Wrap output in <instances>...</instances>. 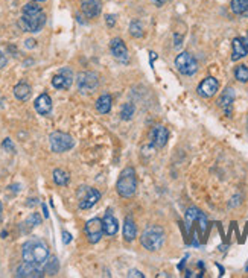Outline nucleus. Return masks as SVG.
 Returning a JSON list of instances; mask_svg holds the SVG:
<instances>
[{"label": "nucleus", "mask_w": 248, "mask_h": 278, "mask_svg": "<svg viewBox=\"0 0 248 278\" xmlns=\"http://www.w3.org/2000/svg\"><path fill=\"white\" fill-rule=\"evenodd\" d=\"M34 107L37 110L38 114L41 116H47L50 111H52V99L49 95H46V93H43V95H40L35 102H34Z\"/></svg>", "instance_id": "a211bd4d"}, {"label": "nucleus", "mask_w": 248, "mask_h": 278, "mask_svg": "<svg viewBox=\"0 0 248 278\" xmlns=\"http://www.w3.org/2000/svg\"><path fill=\"white\" fill-rule=\"evenodd\" d=\"M6 63H8V59H6V56H5V53L0 50V70H2L5 66H6Z\"/></svg>", "instance_id": "473e14b6"}, {"label": "nucleus", "mask_w": 248, "mask_h": 278, "mask_svg": "<svg viewBox=\"0 0 248 278\" xmlns=\"http://www.w3.org/2000/svg\"><path fill=\"white\" fill-rule=\"evenodd\" d=\"M21 256H23V260L27 263H32L35 266H43L49 259V248L43 240L30 239L23 245Z\"/></svg>", "instance_id": "f03ea898"}, {"label": "nucleus", "mask_w": 248, "mask_h": 278, "mask_svg": "<svg viewBox=\"0 0 248 278\" xmlns=\"http://www.w3.org/2000/svg\"><path fill=\"white\" fill-rule=\"evenodd\" d=\"M110 49H111L113 56L117 61H120V63H127L128 61V49L122 38H113L110 43Z\"/></svg>", "instance_id": "ddd939ff"}, {"label": "nucleus", "mask_w": 248, "mask_h": 278, "mask_svg": "<svg viewBox=\"0 0 248 278\" xmlns=\"http://www.w3.org/2000/svg\"><path fill=\"white\" fill-rule=\"evenodd\" d=\"M136 236H137V227L134 224V219L131 216H127L125 224H123V237H125L127 242H133Z\"/></svg>", "instance_id": "aec40b11"}, {"label": "nucleus", "mask_w": 248, "mask_h": 278, "mask_svg": "<svg viewBox=\"0 0 248 278\" xmlns=\"http://www.w3.org/2000/svg\"><path fill=\"white\" fill-rule=\"evenodd\" d=\"M136 189H137L136 170L133 167H125L119 175V179L116 182V190L122 198H131L134 196Z\"/></svg>", "instance_id": "20e7f679"}, {"label": "nucleus", "mask_w": 248, "mask_h": 278, "mask_svg": "<svg viewBox=\"0 0 248 278\" xmlns=\"http://www.w3.org/2000/svg\"><path fill=\"white\" fill-rule=\"evenodd\" d=\"M63 242L67 245V243H70L72 242V236L67 233V231H63Z\"/></svg>", "instance_id": "f704fd0d"}, {"label": "nucleus", "mask_w": 248, "mask_h": 278, "mask_svg": "<svg viewBox=\"0 0 248 278\" xmlns=\"http://www.w3.org/2000/svg\"><path fill=\"white\" fill-rule=\"evenodd\" d=\"M230 8L239 17H248V0H232Z\"/></svg>", "instance_id": "4be33fe9"}, {"label": "nucleus", "mask_w": 248, "mask_h": 278, "mask_svg": "<svg viewBox=\"0 0 248 278\" xmlns=\"http://www.w3.org/2000/svg\"><path fill=\"white\" fill-rule=\"evenodd\" d=\"M53 181H55L56 185H67L69 181H70V176L63 169H55L53 170Z\"/></svg>", "instance_id": "393cba45"}, {"label": "nucleus", "mask_w": 248, "mask_h": 278, "mask_svg": "<svg viewBox=\"0 0 248 278\" xmlns=\"http://www.w3.org/2000/svg\"><path fill=\"white\" fill-rule=\"evenodd\" d=\"M111 105H113V99L110 95H102L98 101H96V110L101 114H108L111 111Z\"/></svg>", "instance_id": "5701e85b"}, {"label": "nucleus", "mask_w": 248, "mask_h": 278, "mask_svg": "<svg viewBox=\"0 0 248 278\" xmlns=\"http://www.w3.org/2000/svg\"><path fill=\"white\" fill-rule=\"evenodd\" d=\"M2 147H3V149H6V150H9V152H15V147H14V144H12L11 139H5V141L2 143Z\"/></svg>", "instance_id": "7c9ffc66"}, {"label": "nucleus", "mask_w": 248, "mask_h": 278, "mask_svg": "<svg viewBox=\"0 0 248 278\" xmlns=\"http://www.w3.org/2000/svg\"><path fill=\"white\" fill-rule=\"evenodd\" d=\"M73 82V73L70 69H61L53 78H52V85L56 90H69Z\"/></svg>", "instance_id": "9b49d317"}, {"label": "nucleus", "mask_w": 248, "mask_h": 278, "mask_svg": "<svg viewBox=\"0 0 248 278\" xmlns=\"http://www.w3.org/2000/svg\"><path fill=\"white\" fill-rule=\"evenodd\" d=\"M200 216H201V211H200L197 207H191V208H188V211H186V227H188L189 231H191L192 225L198 221Z\"/></svg>", "instance_id": "b1692460"}, {"label": "nucleus", "mask_w": 248, "mask_h": 278, "mask_svg": "<svg viewBox=\"0 0 248 278\" xmlns=\"http://www.w3.org/2000/svg\"><path fill=\"white\" fill-rule=\"evenodd\" d=\"M85 234L90 243H98L102 236L105 234L104 231V222L99 218H93L85 224Z\"/></svg>", "instance_id": "1a4fd4ad"}, {"label": "nucleus", "mask_w": 248, "mask_h": 278, "mask_svg": "<svg viewBox=\"0 0 248 278\" xmlns=\"http://www.w3.org/2000/svg\"><path fill=\"white\" fill-rule=\"evenodd\" d=\"M0 214H2V202H0Z\"/></svg>", "instance_id": "4c0bfd02"}, {"label": "nucleus", "mask_w": 248, "mask_h": 278, "mask_svg": "<svg viewBox=\"0 0 248 278\" xmlns=\"http://www.w3.org/2000/svg\"><path fill=\"white\" fill-rule=\"evenodd\" d=\"M81 9L87 18H95L101 14L102 3H101V0H82Z\"/></svg>", "instance_id": "4468645a"}, {"label": "nucleus", "mask_w": 248, "mask_h": 278, "mask_svg": "<svg viewBox=\"0 0 248 278\" xmlns=\"http://www.w3.org/2000/svg\"><path fill=\"white\" fill-rule=\"evenodd\" d=\"M133 114H134V105L133 104H125L122 107V111H120V117H122V120H130L131 117H133Z\"/></svg>", "instance_id": "c85d7f7f"}, {"label": "nucleus", "mask_w": 248, "mask_h": 278, "mask_svg": "<svg viewBox=\"0 0 248 278\" xmlns=\"http://www.w3.org/2000/svg\"><path fill=\"white\" fill-rule=\"evenodd\" d=\"M233 102H235V90L229 87V88H226V90L223 91L221 98L218 99V105L224 110V113H226L227 116H230V114H232Z\"/></svg>", "instance_id": "2eb2a0df"}, {"label": "nucleus", "mask_w": 248, "mask_h": 278, "mask_svg": "<svg viewBox=\"0 0 248 278\" xmlns=\"http://www.w3.org/2000/svg\"><path fill=\"white\" fill-rule=\"evenodd\" d=\"M43 275H44V271L41 269V266H35L27 262L20 265L15 272V277H20V278H41Z\"/></svg>", "instance_id": "f8f14e48"}, {"label": "nucleus", "mask_w": 248, "mask_h": 278, "mask_svg": "<svg viewBox=\"0 0 248 278\" xmlns=\"http://www.w3.org/2000/svg\"><path fill=\"white\" fill-rule=\"evenodd\" d=\"M218 88H220L218 79H215L213 76H207L206 79H203V81L200 82L197 91H198V95H200L201 98L209 99V98H213V96L216 95V91H218Z\"/></svg>", "instance_id": "9d476101"}, {"label": "nucleus", "mask_w": 248, "mask_h": 278, "mask_svg": "<svg viewBox=\"0 0 248 278\" xmlns=\"http://www.w3.org/2000/svg\"><path fill=\"white\" fill-rule=\"evenodd\" d=\"M245 41H247V46H248V37H245Z\"/></svg>", "instance_id": "58836bf2"}, {"label": "nucleus", "mask_w": 248, "mask_h": 278, "mask_svg": "<svg viewBox=\"0 0 248 278\" xmlns=\"http://www.w3.org/2000/svg\"><path fill=\"white\" fill-rule=\"evenodd\" d=\"M49 141H50V149L56 153H63V152L72 149L73 144H75L73 139L69 134L61 133V131L52 133L50 137H49Z\"/></svg>", "instance_id": "423d86ee"}, {"label": "nucleus", "mask_w": 248, "mask_h": 278, "mask_svg": "<svg viewBox=\"0 0 248 278\" xmlns=\"http://www.w3.org/2000/svg\"><path fill=\"white\" fill-rule=\"evenodd\" d=\"M46 24V14L37 5V2H30L23 6L21 17L18 20V26L24 32H40Z\"/></svg>", "instance_id": "f257e3e1"}, {"label": "nucleus", "mask_w": 248, "mask_h": 278, "mask_svg": "<svg viewBox=\"0 0 248 278\" xmlns=\"http://www.w3.org/2000/svg\"><path fill=\"white\" fill-rule=\"evenodd\" d=\"M76 85L81 93L87 95V93H91L98 88L99 76L95 72H81L76 78Z\"/></svg>", "instance_id": "0eeeda50"}, {"label": "nucleus", "mask_w": 248, "mask_h": 278, "mask_svg": "<svg viewBox=\"0 0 248 278\" xmlns=\"http://www.w3.org/2000/svg\"><path fill=\"white\" fill-rule=\"evenodd\" d=\"M166 240L165 230L159 225H149L145 228L140 237V243L148 251H159Z\"/></svg>", "instance_id": "7ed1b4c3"}, {"label": "nucleus", "mask_w": 248, "mask_h": 278, "mask_svg": "<svg viewBox=\"0 0 248 278\" xmlns=\"http://www.w3.org/2000/svg\"><path fill=\"white\" fill-rule=\"evenodd\" d=\"M105 21H107V24H108L110 27H113V26L116 24V15H113V14H108V15L105 17Z\"/></svg>", "instance_id": "2f4dec72"}, {"label": "nucleus", "mask_w": 248, "mask_h": 278, "mask_svg": "<svg viewBox=\"0 0 248 278\" xmlns=\"http://www.w3.org/2000/svg\"><path fill=\"white\" fill-rule=\"evenodd\" d=\"M32 2H37L38 3V2H46V0H32Z\"/></svg>", "instance_id": "e433bc0d"}, {"label": "nucleus", "mask_w": 248, "mask_h": 278, "mask_svg": "<svg viewBox=\"0 0 248 278\" xmlns=\"http://www.w3.org/2000/svg\"><path fill=\"white\" fill-rule=\"evenodd\" d=\"M130 34L134 38H140L143 35V27H142V23L139 20L131 21V24H130Z\"/></svg>", "instance_id": "cd10ccee"}, {"label": "nucleus", "mask_w": 248, "mask_h": 278, "mask_svg": "<svg viewBox=\"0 0 248 278\" xmlns=\"http://www.w3.org/2000/svg\"><path fill=\"white\" fill-rule=\"evenodd\" d=\"M40 224H41V216L38 213H32L29 216V219L26 221V225H29V227H37Z\"/></svg>", "instance_id": "c756f323"}, {"label": "nucleus", "mask_w": 248, "mask_h": 278, "mask_svg": "<svg viewBox=\"0 0 248 278\" xmlns=\"http://www.w3.org/2000/svg\"><path fill=\"white\" fill-rule=\"evenodd\" d=\"M58 269H59L58 259H56V257H52L49 262L44 263V269H43V271H44V274H47V275H56Z\"/></svg>", "instance_id": "a878e982"}, {"label": "nucleus", "mask_w": 248, "mask_h": 278, "mask_svg": "<svg viewBox=\"0 0 248 278\" xmlns=\"http://www.w3.org/2000/svg\"><path fill=\"white\" fill-rule=\"evenodd\" d=\"M78 196H79V208L81 210H88L95 205L99 199H101V193L96 189L91 187H79L78 190Z\"/></svg>", "instance_id": "6e6552de"}, {"label": "nucleus", "mask_w": 248, "mask_h": 278, "mask_svg": "<svg viewBox=\"0 0 248 278\" xmlns=\"http://www.w3.org/2000/svg\"><path fill=\"white\" fill-rule=\"evenodd\" d=\"M235 78L239 82H248V67L241 64L235 69Z\"/></svg>", "instance_id": "bb28decb"}, {"label": "nucleus", "mask_w": 248, "mask_h": 278, "mask_svg": "<svg viewBox=\"0 0 248 278\" xmlns=\"http://www.w3.org/2000/svg\"><path fill=\"white\" fill-rule=\"evenodd\" d=\"M26 47H35V40H26Z\"/></svg>", "instance_id": "c9c22d12"}, {"label": "nucleus", "mask_w": 248, "mask_h": 278, "mask_svg": "<svg viewBox=\"0 0 248 278\" xmlns=\"http://www.w3.org/2000/svg\"><path fill=\"white\" fill-rule=\"evenodd\" d=\"M232 47H233V52H232V61H238L244 56L248 55V46H247V41L245 38H241V37H236L232 43Z\"/></svg>", "instance_id": "dca6fc26"}, {"label": "nucleus", "mask_w": 248, "mask_h": 278, "mask_svg": "<svg viewBox=\"0 0 248 278\" xmlns=\"http://www.w3.org/2000/svg\"><path fill=\"white\" fill-rule=\"evenodd\" d=\"M245 271H247V272H248V265H247V268H245Z\"/></svg>", "instance_id": "ea45409f"}, {"label": "nucleus", "mask_w": 248, "mask_h": 278, "mask_svg": "<svg viewBox=\"0 0 248 278\" xmlns=\"http://www.w3.org/2000/svg\"><path fill=\"white\" fill-rule=\"evenodd\" d=\"M128 277H137V278H143L145 275L140 272V271H136V269H131L128 271Z\"/></svg>", "instance_id": "72a5a7b5"}, {"label": "nucleus", "mask_w": 248, "mask_h": 278, "mask_svg": "<svg viewBox=\"0 0 248 278\" xmlns=\"http://www.w3.org/2000/svg\"><path fill=\"white\" fill-rule=\"evenodd\" d=\"M175 67L184 76H194L198 72V63L189 52H181L175 58Z\"/></svg>", "instance_id": "39448f33"}, {"label": "nucleus", "mask_w": 248, "mask_h": 278, "mask_svg": "<svg viewBox=\"0 0 248 278\" xmlns=\"http://www.w3.org/2000/svg\"><path fill=\"white\" fill-rule=\"evenodd\" d=\"M102 222H104V231H105L107 236H116V234H117L119 224H117V219L113 216L111 210H107Z\"/></svg>", "instance_id": "6ab92c4d"}, {"label": "nucleus", "mask_w": 248, "mask_h": 278, "mask_svg": "<svg viewBox=\"0 0 248 278\" xmlns=\"http://www.w3.org/2000/svg\"><path fill=\"white\" fill-rule=\"evenodd\" d=\"M30 93H32V88H30V85L26 82H20L14 87V96L21 102H24L30 98Z\"/></svg>", "instance_id": "412c9836"}, {"label": "nucleus", "mask_w": 248, "mask_h": 278, "mask_svg": "<svg viewBox=\"0 0 248 278\" xmlns=\"http://www.w3.org/2000/svg\"><path fill=\"white\" fill-rule=\"evenodd\" d=\"M168 137H169L168 130L165 127H162V125L156 127V128L152 130V133H151L152 144L156 146V147H163L168 143Z\"/></svg>", "instance_id": "f3484780"}]
</instances>
